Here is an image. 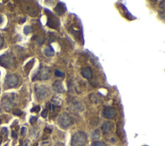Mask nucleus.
Wrapping results in <instances>:
<instances>
[{
	"mask_svg": "<svg viewBox=\"0 0 165 146\" xmlns=\"http://www.w3.org/2000/svg\"><path fill=\"white\" fill-rule=\"evenodd\" d=\"M47 138H48V136H47V135H44L42 139H43V140H47Z\"/></svg>",
	"mask_w": 165,
	"mask_h": 146,
	"instance_id": "c756f323",
	"label": "nucleus"
},
{
	"mask_svg": "<svg viewBox=\"0 0 165 146\" xmlns=\"http://www.w3.org/2000/svg\"><path fill=\"white\" fill-rule=\"evenodd\" d=\"M19 79L15 75H7L5 79V85L7 88H14L18 84Z\"/></svg>",
	"mask_w": 165,
	"mask_h": 146,
	"instance_id": "39448f33",
	"label": "nucleus"
},
{
	"mask_svg": "<svg viewBox=\"0 0 165 146\" xmlns=\"http://www.w3.org/2000/svg\"><path fill=\"white\" fill-rule=\"evenodd\" d=\"M12 137L14 138H17V137H18V135H17V133H16L15 131H12Z\"/></svg>",
	"mask_w": 165,
	"mask_h": 146,
	"instance_id": "bb28decb",
	"label": "nucleus"
},
{
	"mask_svg": "<svg viewBox=\"0 0 165 146\" xmlns=\"http://www.w3.org/2000/svg\"><path fill=\"white\" fill-rule=\"evenodd\" d=\"M118 115V111L113 107H106L103 112V116L105 119H113Z\"/></svg>",
	"mask_w": 165,
	"mask_h": 146,
	"instance_id": "0eeeda50",
	"label": "nucleus"
},
{
	"mask_svg": "<svg viewBox=\"0 0 165 146\" xmlns=\"http://www.w3.org/2000/svg\"><path fill=\"white\" fill-rule=\"evenodd\" d=\"M113 126H114V124H113V123L112 122H110V121L106 122L103 124L101 126L103 133L104 135H106L110 133V132L113 130Z\"/></svg>",
	"mask_w": 165,
	"mask_h": 146,
	"instance_id": "9d476101",
	"label": "nucleus"
},
{
	"mask_svg": "<svg viewBox=\"0 0 165 146\" xmlns=\"http://www.w3.org/2000/svg\"><path fill=\"white\" fill-rule=\"evenodd\" d=\"M58 123L60 126L63 127H68L70 126L74 123V120L72 117L67 113H63L58 118Z\"/></svg>",
	"mask_w": 165,
	"mask_h": 146,
	"instance_id": "20e7f679",
	"label": "nucleus"
},
{
	"mask_svg": "<svg viewBox=\"0 0 165 146\" xmlns=\"http://www.w3.org/2000/svg\"><path fill=\"white\" fill-rule=\"evenodd\" d=\"M3 43H4V39H3V38L0 36V48H1L3 46Z\"/></svg>",
	"mask_w": 165,
	"mask_h": 146,
	"instance_id": "393cba45",
	"label": "nucleus"
},
{
	"mask_svg": "<svg viewBox=\"0 0 165 146\" xmlns=\"http://www.w3.org/2000/svg\"><path fill=\"white\" fill-rule=\"evenodd\" d=\"M44 131L46 133H50L52 132V130L49 129V128H48V127H46V128H44Z\"/></svg>",
	"mask_w": 165,
	"mask_h": 146,
	"instance_id": "cd10ccee",
	"label": "nucleus"
},
{
	"mask_svg": "<svg viewBox=\"0 0 165 146\" xmlns=\"http://www.w3.org/2000/svg\"><path fill=\"white\" fill-rule=\"evenodd\" d=\"M1 133H3V135H4L5 137L7 136V133H8V131L6 127H3L1 130Z\"/></svg>",
	"mask_w": 165,
	"mask_h": 146,
	"instance_id": "5701e85b",
	"label": "nucleus"
},
{
	"mask_svg": "<svg viewBox=\"0 0 165 146\" xmlns=\"http://www.w3.org/2000/svg\"><path fill=\"white\" fill-rule=\"evenodd\" d=\"M12 63V59L9 54H4L0 56V65L4 68H9Z\"/></svg>",
	"mask_w": 165,
	"mask_h": 146,
	"instance_id": "6e6552de",
	"label": "nucleus"
},
{
	"mask_svg": "<svg viewBox=\"0 0 165 146\" xmlns=\"http://www.w3.org/2000/svg\"><path fill=\"white\" fill-rule=\"evenodd\" d=\"M160 7L163 10L164 9V1H161V5H160Z\"/></svg>",
	"mask_w": 165,
	"mask_h": 146,
	"instance_id": "c85d7f7f",
	"label": "nucleus"
},
{
	"mask_svg": "<svg viewBox=\"0 0 165 146\" xmlns=\"http://www.w3.org/2000/svg\"><path fill=\"white\" fill-rule=\"evenodd\" d=\"M50 75L51 70L49 67H41L36 75L32 78V81H34L35 80H47L50 77Z\"/></svg>",
	"mask_w": 165,
	"mask_h": 146,
	"instance_id": "f03ea898",
	"label": "nucleus"
},
{
	"mask_svg": "<svg viewBox=\"0 0 165 146\" xmlns=\"http://www.w3.org/2000/svg\"><path fill=\"white\" fill-rule=\"evenodd\" d=\"M92 138L93 139H98L100 138V133L98 130H95L92 134Z\"/></svg>",
	"mask_w": 165,
	"mask_h": 146,
	"instance_id": "f3484780",
	"label": "nucleus"
},
{
	"mask_svg": "<svg viewBox=\"0 0 165 146\" xmlns=\"http://www.w3.org/2000/svg\"><path fill=\"white\" fill-rule=\"evenodd\" d=\"M32 32V27L30 26H25L24 27L23 29V32L26 35H28L29 34L31 33Z\"/></svg>",
	"mask_w": 165,
	"mask_h": 146,
	"instance_id": "dca6fc26",
	"label": "nucleus"
},
{
	"mask_svg": "<svg viewBox=\"0 0 165 146\" xmlns=\"http://www.w3.org/2000/svg\"><path fill=\"white\" fill-rule=\"evenodd\" d=\"M13 114L14 115H16V116H22V115H23V112L21 110L19 109H15L13 111Z\"/></svg>",
	"mask_w": 165,
	"mask_h": 146,
	"instance_id": "a211bd4d",
	"label": "nucleus"
},
{
	"mask_svg": "<svg viewBox=\"0 0 165 146\" xmlns=\"http://www.w3.org/2000/svg\"><path fill=\"white\" fill-rule=\"evenodd\" d=\"M26 130H27L26 127H23L22 128V130H21V135H25V132H26Z\"/></svg>",
	"mask_w": 165,
	"mask_h": 146,
	"instance_id": "a878e982",
	"label": "nucleus"
},
{
	"mask_svg": "<svg viewBox=\"0 0 165 146\" xmlns=\"http://www.w3.org/2000/svg\"><path fill=\"white\" fill-rule=\"evenodd\" d=\"M13 96L10 95H6L2 98L1 105L3 108L6 111H10L12 108L14 106Z\"/></svg>",
	"mask_w": 165,
	"mask_h": 146,
	"instance_id": "423d86ee",
	"label": "nucleus"
},
{
	"mask_svg": "<svg viewBox=\"0 0 165 146\" xmlns=\"http://www.w3.org/2000/svg\"><path fill=\"white\" fill-rule=\"evenodd\" d=\"M2 22H3V17L1 15H0V24H1Z\"/></svg>",
	"mask_w": 165,
	"mask_h": 146,
	"instance_id": "7c9ffc66",
	"label": "nucleus"
},
{
	"mask_svg": "<svg viewBox=\"0 0 165 146\" xmlns=\"http://www.w3.org/2000/svg\"><path fill=\"white\" fill-rule=\"evenodd\" d=\"M47 114H48L47 109H44V110H43L42 113H41V116H42V117H43V118H47Z\"/></svg>",
	"mask_w": 165,
	"mask_h": 146,
	"instance_id": "4be33fe9",
	"label": "nucleus"
},
{
	"mask_svg": "<svg viewBox=\"0 0 165 146\" xmlns=\"http://www.w3.org/2000/svg\"><path fill=\"white\" fill-rule=\"evenodd\" d=\"M81 74L82 77L87 79H92L93 76V72L90 67H85L82 69L81 72Z\"/></svg>",
	"mask_w": 165,
	"mask_h": 146,
	"instance_id": "ddd939ff",
	"label": "nucleus"
},
{
	"mask_svg": "<svg viewBox=\"0 0 165 146\" xmlns=\"http://www.w3.org/2000/svg\"><path fill=\"white\" fill-rule=\"evenodd\" d=\"M41 110V107L39 106H36V107H33V108L30 110L31 112H36V113H38Z\"/></svg>",
	"mask_w": 165,
	"mask_h": 146,
	"instance_id": "aec40b11",
	"label": "nucleus"
},
{
	"mask_svg": "<svg viewBox=\"0 0 165 146\" xmlns=\"http://www.w3.org/2000/svg\"><path fill=\"white\" fill-rule=\"evenodd\" d=\"M55 75H56L57 77H62V76H63L64 74L60 70H58V69H56V70H55Z\"/></svg>",
	"mask_w": 165,
	"mask_h": 146,
	"instance_id": "412c9836",
	"label": "nucleus"
},
{
	"mask_svg": "<svg viewBox=\"0 0 165 146\" xmlns=\"http://www.w3.org/2000/svg\"><path fill=\"white\" fill-rule=\"evenodd\" d=\"M54 11L56 12V13L57 15L59 16L63 14L67 11L66 5H65L64 3H61V2L58 3L56 5V6H55Z\"/></svg>",
	"mask_w": 165,
	"mask_h": 146,
	"instance_id": "1a4fd4ad",
	"label": "nucleus"
},
{
	"mask_svg": "<svg viewBox=\"0 0 165 146\" xmlns=\"http://www.w3.org/2000/svg\"><path fill=\"white\" fill-rule=\"evenodd\" d=\"M1 124V119H0V124Z\"/></svg>",
	"mask_w": 165,
	"mask_h": 146,
	"instance_id": "72a5a7b5",
	"label": "nucleus"
},
{
	"mask_svg": "<svg viewBox=\"0 0 165 146\" xmlns=\"http://www.w3.org/2000/svg\"><path fill=\"white\" fill-rule=\"evenodd\" d=\"M0 111H1V110H0Z\"/></svg>",
	"mask_w": 165,
	"mask_h": 146,
	"instance_id": "c9c22d12",
	"label": "nucleus"
},
{
	"mask_svg": "<svg viewBox=\"0 0 165 146\" xmlns=\"http://www.w3.org/2000/svg\"><path fill=\"white\" fill-rule=\"evenodd\" d=\"M92 146H106V145L105 143H103L102 142L95 141L92 143Z\"/></svg>",
	"mask_w": 165,
	"mask_h": 146,
	"instance_id": "6ab92c4d",
	"label": "nucleus"
},
{
	"mask_svg": "<svg viewBox=\"0 0 165 146\" xmlns=\"http://www.w3.org/2000/svg\"><path fill=\"white\" fill-rule=\"evenodd\" d=\"M44 54H45V55L48 57L53 56L54 55V50L51 47H47L45 48V50H44Z\"/></svg>",
	"mask_w": 165,
	"mask_h": 146,
	"instance_id": "4468645a",
	"label": "nucleus"
},
{
	"mask_svg": "<svg viewBox=\"0 0 165 146\" xmlns=\"http://www.w3.org/2000/svg\"><path fill=\"white\" fill-rule=\"evenodd\" d=\"M34 146H37V143H36V144H35L34 145Z\"/></svg>",
	"mask_w": 165,
	"mask_h": 146,
	"instance_id": "473e14b6",
	"label": "nucleus"
},
{
	"mask_svg": "<svg viewBox=\"0 0 165 146\" xmlns=\"http://www.w3.org/2000/svg\"><path fill=\"white\" fill-rule=\"evenodd\" d=\"M45 12L47 13V15L48 16V21L47 25L50 28L54 29H57L60 26V20L57 17L54 15L52 12H51L50 10L45 9Z\"/></svg>",
	"mask_w": 165,
	"mask_h": 146,
	"instance_id": "7ed1b4c3",
	"label": "nucleus"
},
{
	"mask_svg": "<svg viewBox=\"0 0 165 146\" xmlns=\"http://www.w3.org/2000/svg\"><path fill=\"white\" fill-rule=\"evenodd\" d=\"M34 62V59H32L31 61H30L28 63L26 64V66L25 67V70L27 72V74H28L29 72H30V70L31 69V68H32L33 64Z\"/></svg>",
	"mask_w": 165,
	"mask_h": 146,
	"instance_id": "2eb2a0df",
	"label": "nucleus"
},
{
	"mask_svg": "<svg viewBox=\"0 0 165 146\" xmlns=\"http://www.w3.org/2000/svg\"><path fill=\"white\" fill-rule=\"evenodd\" d=\"M87 136L85 133L82 131L75 133L72 137V146H85L87 142Z\"/></svg>",
	"mask_w": 165,
	"mask_h": 146,
	"instance_id": "f257e3e1",
	"label": "nucleus"
},
{
	"mask_svg": "<svg viewBox=\"0 0 165 146\" xmlns=\"http://www.w3.org/2000/svg\"><path fill=\"white\" fill-rule=\"evenodd\" d=\"M36 93L37 98L39 99H43L47 95V89L44 86H40L36 88Z\"/></svg>",
	"mask_w": 165,
	"mask_h": 146,
	"instance_id": "9b49d317",
	"label": "nucleus"
},
{
	"mask_svg": "<svg viewBox=\"0 0 165 146\" xmlns=\"http://www.w3.org/2000/svg\"><path fill=\"white\" fill-rule=\"evenodd\" d=\"M37 120V118L35 117H32L30 118V122L31 124H34L36 122Z\"/></svg>",
	"mask_w": 165,
	"mask_h": 146,
	"instance_id": "b1692460",
	"label": "nucleus"
},
{
	"mask_svg": "<svg viewBox=\"0 0 165 146\" xmlns=\"http://www.w3.org/2000/svg\"><path fill=\"white\" fill-rule=\"evenodd\" d=\"M52 89L54 92L58 93H62L65 92L64 86L60 81H56L53 83Z\"/></svg>",
	"mask_w": 165,
	"mask_h": 146,
	"instance_id": "f8f14e48",
	"label": "nucleus"
},
{
	"mask_svg": "<svg viewBox=\"0 0 165 146\" xmlns=\"http://www.w3.org/2000/svg\"><path fill=\"white\" fill-rule=\"evenodd\" d=\"M2 141H3V138L2 137H0V144H1Z\"/></svg>",
	"mask_w": 165,
	"mask_h": 146,
	"instance_id": "2f4dec72",
	"label": "nucleus"
},
{
	"mask_svg": "<svg viewBox=\"0 0 165 146\" xmlns=\"http://www.w3.org/2000/svg\"><path fill=\"white\" fill-rule=\"evenodd\" d=\"M24 146H28V144H25V145H24Z\"/></svg>",
	"mask_w": 165,
	"mask_h": 146,
	"instance_id": "f704fd0d",
	"label": "nucleus"
}]
</instances>
